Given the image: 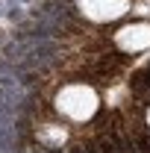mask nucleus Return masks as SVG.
Instances as JSON below:
<instances>
[{"label": "nucleus", "mask_w": 150, "mask_h": 153, "mask_svg": "<svg viewBox=\"0 0 150 153\" xmlns=\"http://www.w3.org/2000/svg\"><path fill=\"white\" fill-rule=\"evenodd\" d=\"M112 47L124 56H135V53H144L150 50V24L147 21H130V24H121L112 33Z\"/></svg>", "instance_id": "3"}, {"label": "nucleus", "mask_w": 150, "mask_h": 153, "mask_svg": "<svg viewBox=\"0 0 150 153\" xmlns=\"http://www.w3.org/2000/svg\"><path fill=\"white\" fill-rule=\"evenodd\" d=\"M36 135L38 144H44V147H62L68 141V127L65 124H41Z\"/></svg>", "instance_id": "4"}, {"label": "nucleus", "mask_w": 150, "mask_h": 153, "mask_svg": "<svg viewBox=\"0 0 150 153\" xmlns=\"http://www.w3.org/2000/svg\"><path fill=\"white\" fill-rule=\"evenodd\" d=\"M144 127H147V130H150V103H147V106H144Z\"/></svg>", "instance_id": "5"}, {"label": "nucleus", "mask_w": 150, "mask_h": 153, "mask_svg": "<svg viewBox=\"0 0 150 153\" xmlns=\"http://www.w3.org/2000/svg\"><path fill=\"white\" fill-rule=\"evenodd\" d=\"M76 15L88 24H115L132 9V0H74Z\"/></svg>", "instance_id": "2"}, {"label": "nucleus", "mask_w": 150, "mask_h": 153, "mask_svg": "<svg viewBox=\"0 0 150 153\" xmlns=\"http://www.w3.org/2000/svg\"><path fill=\"white\" fill-rule=\"evenodd\" d=\"M100 106H103L100 103V91L91 82H82V79L65 82L56 91V97H53V112L65 124H88V121L97 118Z\"/></svg>", "instance_id": "1"}]
</instances>
